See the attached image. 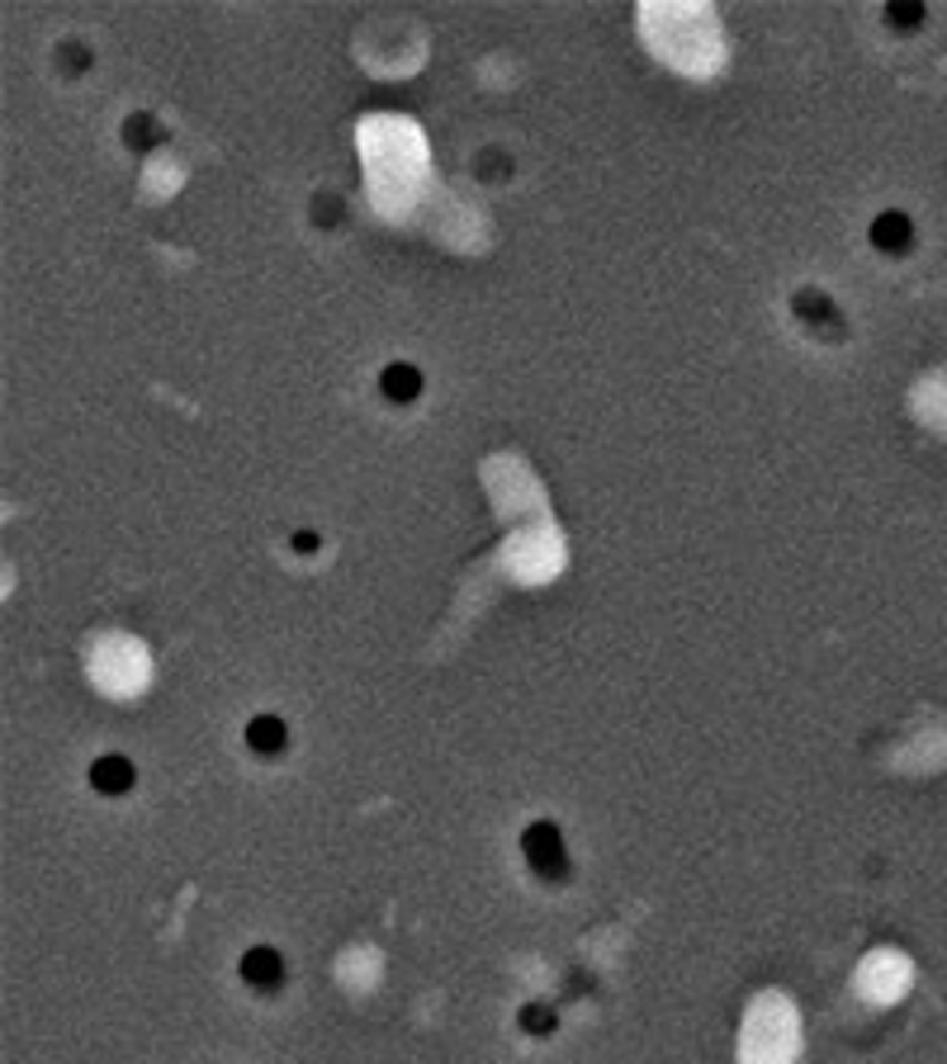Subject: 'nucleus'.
Segmentation results:
<instances>
[{
  "label": "nucleus",
  "instance_id": "4",
  "mask_svg": "<svg viewBox=\"0 0 947 1064\" xmlns=\"http://www.w3.org/2000/svg\"><path fill=\"white\" fill-rule=\"evenodd\" d=\"M91 786H95L100 795H124V790H133V761L119 757V753L100 757L95 767H91Z\"/></svg>",
  "mask_w": 947,
  "mask_h": 1064
},
{
  "label": "nucleus",
  "instance_id": "6",
  "mask_svg": "<svg viewBox=\"0 0 947 1064\" xmlns=\"http://www.w3.org/2000/svg\"><path fill=\"white\" fill-rule=\"evenodd\" d=\"M379 388H384V398H389V402H413L417 393H422V375H417L413 365H389L379 375Z\"/></svg>",
  "mask_w": 947,
  "mask_h": 1064
},
{
  "label": "nucleus",
  "instance_id": "5",
  "mask_svg": "<svg viewBox=\"0 0 947 1064\" xmlns=\"http://www.w3.org/2000/svg\"><path fill=\"white\" fill-rule=\"evenodd\" d=\"M909 242H915V227H909L905 213H882V218L872 223V246H876V252L896 256V252H905Z\"/></svg>",
  "mask_w": 947,
  "mask_h": 1064
},
{
  "label": "nucleus",
  "instance_id": "3",
  "mask_svg": "<svg viewBox=\"0 0 947 1064\" xmlns=\"http://www.w3.org/2000/svg\"><path fill=\"white\" fill-rule=\"evenodd\" d=\"M247 748L261 753V757L285 753V748H289V729H285V719H279V715H256V719L247 724Z\"/></svg>",
  "mask_w": 947,
  "mask_h": 1064
},
{
  "label": "nucleus",
  "instance_id": "2",
  "mask_svg": "<svg viewBox=\"0 0 947 1064\" xmlns=\"http://www.w3.org/2000/svg\"><path fill=\"white\" fill-rule=\"evenodd\" d=\"M242 980H247L252 989H261V993H271L279 980H285V961H279V951L252 947L247 955H242Z\"/></svg>",
  "mask_w": 947,
  "mask_h": 1064
},
{
  "label": "nucleus",
  "instance_id": "8",
  "mask_svg": "<svg viewBox=\"0 0 947 1064\" xmlns=\"http://www.w3.org/2000/svg\"><path fill=\"white\" fill-rule=\"evenodd\" d=\"M919 6H915V0H900V6H890V20H896V24H915L919 20Z\"/></svg>",
  "mask_w": 947,
  "mask_h": 1064
},
{
  "label": "nucleus",
  "instance_id": "1",
  "mask_svg": "<svg viewBox=\"0 0 947 1064\" xmlns=\"http://www.w3.org/2000/svg\"><path fill=\"white\" fill-rule=\"evenodd\" d=\"M521 851H526V861H531V871L540 876H554V880H564L569 871V861H564V838H559V828L554 823H531L521 832Z\"/></svg>",
  "mask_w": 947,
  "mask_h": 1064
},
{
  "label": "nucleus",
  "instance_id": "7",
  "mask_svg": "<svg viewBox=\"0 0 947 1064\" xmlns=\"http://www.w3.org/2000/svg\"><path fill=\"white\" fill-rule=\"evenodd\" d=\"M521 1026H526L531 1036H550V1032H554V1013H550L546 1003H526V1007H521Z\"/></svg>",
  "mask_w": 947,
  "mask_h": 1064
},
{
  "label": "nucleus",
  "instance_id": "9",
  "mask_svg": "<svg viewBox=\"0 0 947 1064\" xmlns=\"http://www.w3.org/2000/svg\"><path fill=\"white\" fill-rule=\"evenodd\" d=\"M294 549H299V554H313V549H318V535H313V530H299V535H294Z\"/></svg>",
  "mask_w": 947,
  "mask_h": 1064
}]
</instances>
